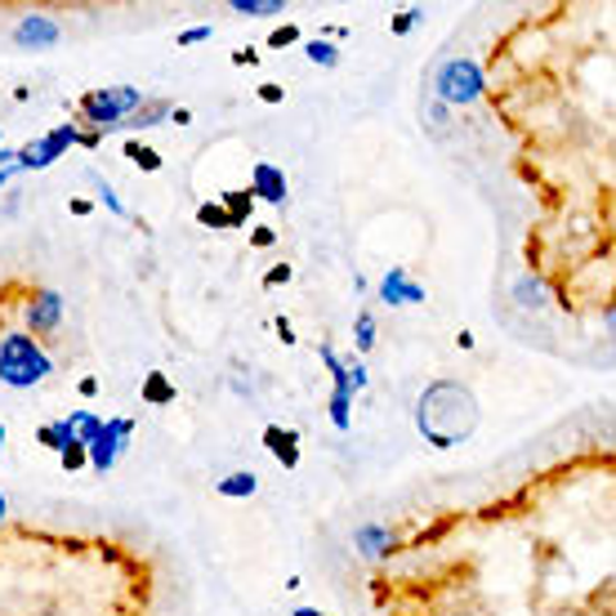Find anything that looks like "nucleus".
<instances>
[{
	"instance_id": "38",
	"label": "nucleus",
	"mask_w": 616,
	"mask_h": 616,
	"mask_svg": "<svg viewBox=\"0 0 616 616\" xmlns=\"http://www.w3.org/2000/svg\"><path fill=\"white\" fill-rule=\"evenodd\" d=\"M0 522H6V491H0Z\"/></svg>"
},
{
	"instance_id": "7",
	"label": "nucleus",
	"mask_w": 616,
	"mask_h": 616,
	"mask_svg": "<svg viewBox=\"0 0 616 616\" xmlns=\"http://www.w3.org/2000/svg\"><path fill=\"white\" fill-rule=\"evenodd\" d=\"M130 433H134V424H130V420H104L99 437H95L90 447H85V461H90V469L108 474V469L117 465V456L126 452V443H130Z\"/></svg>"
},
{
	"instance_id": "27",
	"label": "nucleus",
	"mask_w": 616,
	"mask_h": 616,
	"mask_svg": "<svg viewBox=\"0 0 616 616\" xmlns=\"http://www.w3.org/2000/svg\"><path fill=\"white\" fill-rule=\"evenodd\" d=\"M420 19H424V10H402V14L393 19V36H407V32H411Z\"/></svg>"
},
{
	"instance_id": "6",
	"label": "nucleus",
	"mask_w": 616,
	"mask_h": 616,
	"mask_svg": "<svg viewBox=\"0 0 616 616\" xmlns=\"http://www.w3.org/2000/svg\"><path fill=\"white\" fill-rule=\"evenodd\" d=\"M317 358L326 363V371H331V380H335V393H331V424H335L339 433H348V424H354V415H348V407H354V385H348V363H339V358H335V348H331V344H322V348H317Z\"/></svg>"
},
{
	"instance_id": "25",
	"label": "nucleus",
	"mask_w": 616,
	"mask_h": 616,
	"mask_svg": "<svg viewBox=\"0 0 616 616\" xmlns=\"http://www.w3.org/2000/svg\"><path fill=\"white\" fill-rule=\"evenodd\" d=\"M58 461H63V469H85V465H90V461H85V447L80 443H67L58 452Z\"/></svg>"
},
{
	"instance_id": "26",
	"label": "nucleus",
	"mask_w": 616,
	"mask_h": 616,
	"mask_svg": "<svg viewBox=\"0 0 616 616\" xmlns=\"http://www.w3.org/2000/svg\"><path fill=\"white\" fill-rule=\"evenodd\" d=\"M371 344H376V317L358 313V348H371Z\"/></svg>"
},
{
	"instance_id": "28",
	"label": "nucleus",
	"mask_w": 616,
	"mask_h": 616,
	"mask_svg": "<svg viewBox=\"0 0 616 616\" xmlns=\"http://www.w3.org/2000/svg\"><path fill=\"white\" fill-rule=\"evenodd\" d=\"M90 180H95V184H99V197H104V206H108V210H112V215H126V206H121V197H117V193H112V188H108V184H104V180H99V174H90Z\"/></svg>"
},
{
	"instance_id": "10",
	"label": "nucleus",
	"mask_w": 616,
	"mask_h": 616,
	"mask_svg": "<svg viewBox=\"0 0 616 616\" xmlns=\"http://www.w3.org/2000/svg\"><path fill=\"white\" fill-rule=\"evenodd\" d=\"M380 300L389 304H424V287L407 278V269H389L380 282Z\"/></svg>"
},
{
	"instance_id": "11",
	"label": "nucleus",
	"mask_w": 616,
	"mask_h": 616,
	"mask_svg": "<svg viewBox=\"0 0 616 616\" xmlns=\"http://www.w3.org/2000/svg\"><path fill=\"white\" fill-rule=\"evenodd\" d=\"M263 443H269V452L282 461V469H300V433L295 429L269 424V429H263Z\"/></svg>"
},
{
	"instance_id": "31",
	"label": "nucleus",
	"mask_w": 616,
	"mask_h": 616,
	"mask_svg": "<svg viewBox=\"0 0 616 616\" xmlns=\"http://www.w3.org/2000/svg\"><path fill=\"white\" fill-rule=\"evenodd\" d=\"M250 241L263 250V246H273V241H278V233H273V228H255V233H250Z\"/></svg>"
},
{
	"instance_id": "12",
	"label": "nucleus",
	"mask_w": 616,
	"mask_h": 616,
	"mask_svg": "<svg viewBox=\"0 0 616 616\" xmlns=\"http://www.w3.org/2000/svg\"><path fill=\"white\" fill-rule=\"evenodd\" d=\"M63 322V300L58 291H41L32 304H28V326L32 331H54Z\"/></svg>"
},
{
	"instance_id": "18",
	"label": "nucleus",
	"mask_w": 616,
	"mask_h": 616,
	"mask_svg": "<svg viewBox=\"0 0 616 616\" xmlns=\"http://www.w3.org/2000/svg\"><path fill=\"white\" fill-rule=\"evenodd\" d=\"M358 545H363V554H371V559H380V554H389V545H393V537L385 532V527H358Z\"/></svg>"
},
{
	"instance_id": "23",
	"label": "nucleus",
	"mask_w": 616,
	"mask_h": 616,
	"mask_svg": "<svg viewBox=\"0 0 616 616\" xmlns=\"http://www.w3.org/2000/svg\"><path fill=\"white\" fill-rule=\"evenodd\" d=\"M197 224H202V228H233V224H228V210H224L219 202H202V206H197Z\"/></svg>"
},
{
	"instance_id": "30",
	"label": "nucleus",
	"mask_w": 616,
	"mask_h": 616,
	"mask_svg": "<svg viewBox=\"0 0 616 616\" xmlns=\"http://www.w3.org/2000/svg\"><path fill=\"white\" fill-rule=\"evenodd\" d=\"M295 41H300V32H295V28H278V32H273V50H282V45H295Z\"/></svg>"
},
{
	"instance_id": "13",
	"label": "nucleus",
	"mask_w": 616,
	"mask_h": 616,
	"mask_svg": "<svg viewBox=\"0 0 616 616\" xmlns=\"http://www.w3.org/2000/svg\"><path fill=\"white\" fill-rule=\"evenodd\" d=\"M67 429H72V437H76L80 447H90L95 437H99V429H104V420H99L95 411H72V415H67Z\"/></svg>"
},
{
	"instance_id": "36",
	"label": "nucleus",
	"mask_w": 616,
	"mask_h": 616,
	"mask_svg": "<svg viewBox=\"0 0 616 616\" xmlns=\"http://www.w3.org/2000/svg\"><path fill=\"white\" fill-rule=\"evenodd\" d=\"M10 174H14V165H6V170H0V188H6V180H10Z\"/></svg>"
},
{
	"instance_id": "16",
	"label": "nucleus",
	"mask_w": 616,
	"mask_h": 616,
	"mask_svg": "<svg viewBox=\"0 0 616 616\" xmlns=\"http://www.w3.org/2000/svg\"><path fill=\"white\" fill-rule=\"evenodd\" d=\"M161 117H170V104H165V99H156V104H148V99H143V104H139V112H134V117H126L121 126H130V130H152Z\"/></svg>"
},
{
	"instance_id": "3",
	"label": "nucleus",
	"mask_w": 616,
	"mask_h": 616,
	"mask_svg": "<svg viewBox=\"0 0 616 616\" xmlns=\"http://www.w3.org/2000/svg\"><path fill=\"white\" fill-rule=\"evenodd\" d=\"M139 104H143V95L134 90V85H112V90L104 85V90H95V95L80 99V112H85V121L95 126V134H108V130H117L126 117H134Z\"/></svg>"
},
{
	"instance_id": "4",
	"label": "nucleus",
	"mask_w": 616,
	"mask_h": 616,
	"mask_svg": "<svg viewBox=\"0 0 616 616\" xmlns=\"http://www.w3.org/2000/svg\"><path fill=\"white\" fill-rule=\"evenodd\" d=\"M433 90H437V99H443V104L465 108V104L483 99L487 80H483V67L474 58H447L443 67H437V76H433Z\"/></svg>"
},
{
	"instance_id": "29",
	"label": "nucleus",
	"mask_w": 616,
	"mask_h": 616,
	"mask_svg": "<svg viewBox=\"0 0 616 616\" xmlns=\"http://www.w3.org/2000/svg\"><path fill=\"white\" fill-rule=\"evenodd\" d=\"M278 282H291V263H278V269H269V278H263V287H278Z\"/></svg>"
},
{
	"instance_id": "35",
	"label": "nucleus",
	"mask_w": 616,
	"mask_h": 616,
	"mask_svg": "<svg viewBox=\"0 0 616 616\" xmlns=\"http://www.w3.org/2000/svg\"><path fill=\"white\" fill-rule=\"evenodd\" d=\"M80 393H85V398H95V393H99V380H95V376H90V380H80Z\"/></svg>"
},
{
	"instance_id": "20",
	"label": "nucleus",
	"mask_w": 616,
	"mask_h": 616,
	"mask_svg": "<svg viewBox=\"0 0 616 616\" xmlns=\"http://www.w3.org/2000/svg\"><path fill=\"white\" fill-rule=\"evenodd\" d=\"M282 10H287L282 0H233V14H246V19H273Z\"/></svg>"
},
{
	"instance_id": "2",
	"label": "nucleus",
	"mask_w": 616,
	"mask_h": 616,
	"mask_svg": "<svg viewBox=\"0 0 616 616\" xmlns=\"http://www.w3.org/2000/svg\"><path fill=\"white\" fill-rule=\"evenodd\" d=\"M50 376V358H45V348L23 335V331H10L6 339H0V385H10V389H32Z\"/></svg>"
},
{
	"instance_id": "24",
	"label": "nucleus",
	"mask_w": 616,
	"mask_h": 616,
	"mask_svg": "<svg viewBox=\"0 0 616 616\" xmlns=\"http://www.w3.org/2000/svg\"><path fill=\"white\" fill-rule=\"evenodd\" d=\"M313 63H322V67H335L339 63V50L331 45V41H309V50H304Z\"/></svg>"
},
{
	"instance_id": "17",
	"label": "nucleus",
	"mask_w": 616,
	"mask_h": 616,
	"mask_svg": "<svg viewBox=\"0 0 616 616\" xmlns=\"http://www.w3.org/2000/svg\"><path fill=\"white\" fill-rule=\"evenodd\" d=\"M215 491L228 496V500H241V496H255L259 491V478L255 474H228V478L215 483Z\"/></svg>"
},
{
	"instance_id": "1",
	"label": "nucleus",
	"mask_w": 616,
	"mask_h": 616,
	"mask_svg": "<svg viewBox=\"0 0 616 616\" xmlns=\"http://www.w3.org/2000/svg\"><path fill=\"white\" fill-rule=\"evenodd\" d=\"M415 429L429 437L433 447H456L478 429V402L465 385L456 380H437L420 393L415 402Z\"/></svg>"
},
{
	"instance_id": "33",
	"label": "nucleus",
	"mask_w": 616,
	"mask_h": 616,
	"mask_svg": "<svg viewBox=\"0 0 616 616\" xmlns=\"http://www.w3.org/2000/svg\"><path fill=\"white\" fill-rule=\"evenodd\" d=\"M259 99L263 104H282V85H259Z\"/></svg>"
},
{
	"instance_id": "8",
	"label": "nucleus",
	"mask_w": 616,
	"mask_h": 616,
	"mask_svg": "<svg viewBox=\"0 0 616 616\" xmlns=\"http://www.w3.org/2000/svg\"><path fill=\"white\" fill-rule=\"evenodd\" d=\"M250 197H259V202H282L287 197V174H282V165L255 161V170H250Z\"/></svg>"
},
{
	"instance_id": "5",
	"label": "nucleus",
	"mask_w": 616,
	"mask_h": 616,
	"mask_svg": "<svg viewBox=\"0 0 616 616\" xmlns=\"http://www.w3.org/2000/svg\"><path fill=\"white\" fill-rule=\"evenodd\" d=\"M72 143H85V148H95L99 143V134H80L72 121L67 126H54L50 134H41V139H32L28 148H19L14 152V170H45V165H54Z\"/></svg>"
},
{
	"instance_id": "37",
	"label": "nucleus",
	"mask_w": 616,
	"mask_h": 616,
	"mask_svg": "<svg viewBox=\"0 0 616 616\" xmlns=\"http://www.w3.org/2000/svg\"><path fill=\"white\" fill-rule=\"evenodd\" d=\"M295 616H326V612H313V607H300Z\"/></svg>"
},
{
	"instance_id": "39",
	"label": "nucleus",
	"mask_w": 616,
	"mask_h": 616,
	"mask_svg": "<svg viewBox=\"0 0 616 616\" xmlns=\"http://www.w3.org/2000/svg\"><path fill=\"white\" fill-rule=\"evenodd\" d=\"M0 452H6V424H0Z\"/></svg>"
},
{
	"instance_id": "32",
	"label": "nucleus",
	"mask_w": 616,
	"mask_h": 616,
	"mask_svg": "<svg viewBox=\"0 0 616 616\" xmlns=\"http://www.w3.org/2000/svg\"><path fill=\"white\" fill-rule=\"evenodd\" d=\"M197 41H210V28H188V32L180 36V45H197Z\"/></svg>"
},
{
	"instance_id": "9",
	"label": "nucleus",
	"mask_w": 616,
	"mask_h": 616,
	"mask_svg": "<svg viewBox=\"0 0 616 616\" xmlns=\"http://www.w3.org/2000/svg\"><path fill=\"white\" fill-rule=\"evenodd\" d=\"M58 36H63V32H58V23H54V19H45V14H28V19L14 28V41H19V45H28V50H50Z\"/></svg>"
},
{
	"instance_id": "14",
	"label": "nucleus",
	"mask_w": 616,
	"mask_h": 616,
	"mask_svg": "<svg viewBox=\"0 0 616 616\" xmlns=\"http://www.w3.org/2000/svg\"><path fill=\"white\" fill-rule=\"evenodd\" d=\"M139 398H143L148 407H165V402H174V385L165 380V371H148V380H143Z\"/></svg>"
},
{
	"instance_id": "34",
	"label": "nucleus",
	"mask_w": 616,
	"mask_h": 616,
	"mask_svg": "<svg viewBox=\"0 0 616 616\" xmlns=\"http://www.w3.org/2000/svg\"><path fill=\"white\" fill-rule=\"evenodd\" d=\"M170 117H174V126H188V121H193V112H188V108H170Z\"/></svg>"
},
{
	"instance_id": "19",
	"label": "nucleus",
	"mask_w": 616,
	"mask_h": 616,
	"mask_svg": "<svg viewBox=\"0 0 616 616\" xmlns=\"http://www.w3.org/2000/svg\"><path fill=\"white\" fill-rule=\"evenodd\" d=\"M219 206L228 210V224H233V228H246L255 197H250V193H224V202H219Z\"/></svg>"
},
{
	"instance_id": "15",
	"label": "nucleus",
	"mask_w": 616,
	"mask_h": 616,
	"mask_svg": "<svg viewBox=\"0 0 616 616\" xmlns=\"http://www.w3.org/2000/svg\"><path fill=\"white\" fill-rule=\"evenodd\" d=\"M514 300H518V309H545V287H541V278H518V287H514Z\"/></svg>"
},
{
	"instance_id": "22",
	"label": "nucleus",
	"mask_w": 616,
	"mask_h": 616,
	"mask_svg": "<svg viewBox=\"0 0 616 616\" xmlns=\"http://www.w3.org/2000/svg\"><path fill=\"white\" fill-rule=\"evenodd\" d=\"M126 156H130L143 174H156V170H161V152H156V148H148V143H130V148H126Z\"/></svg>"
},
{
	"instance_id": "21",
	"label": "nucleus",
	"mask_w": 616,
	"mask_h": 616,
	"mask_svg": "<svg viewBox=\"0 0 616 616\" xmlns=\"http://www.w3.org/2000/svg\"><path fill=\"white\" fill-rule=\"evenodd\" d=\"M36 437H41V443H45L50 452H63L67 443H76V437H72V429H67V420H54V424H41V429H36Z\"/></svg>"
}]
</instances>
